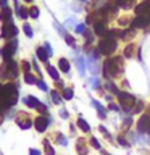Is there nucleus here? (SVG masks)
I'll list each match as a JSON object with an SVG mask.
<instances>
[{"instance_id":"nucleus-1","label":"nucleus","mask_w":150,"mask_h":155,"mask_svg":"<svg viewBox=\"0 0 150 155\" xmlns=\"http://www.w3.org/2000/svg\"><path fill=\"white\" fill-rule=\"evenodd\" d=\"M121 71H123V63H121V58H108L103 65V74L105 78H115L119 76Z\"/></svg>"},{"instance_id":"nucleus-2","label":"nucleus","mask_w":150,"mask_h":155,"mask_svg":"<svg viewBox=\"0 0 150 155\" xmlns=\"http://www.w3.org/2000/svg\"><path fill=\"white\" fill-rule=\"evenodd\" d=\"M99 48H100V53H103V55H110V53H113L115 52V48H116V41L113 37H103L100 41V44H99Z\"/></svg>"},{"instance_id":"nucleus-3","label":"nucleus","mask_w":150,"mask_h":155,"mask_svg":"<svg viewBox=\"0 0 150 155\" xmlns=\"http://www.w3.org/2000/svg\"><path fill=\"white\" fill-rule=\"evenodd\" d=\"M118 97H119V104H121L124 111H131L134 108V105H135V97L134 95L128 94V92H119Z\"/></svg>"},{"instance_id":"nucleus-4","label":"nucleus","mask_w":150,"mask_h":155,"mask_svg":"<svg viewBox=\"0 0 150 155\" xmlns=\"http://www.w3.org/2000/svg\"><path fill=\"white\" fill-rule=\"evenodd\" d=\"M18 74V66H16V63H15L13 60H10V61H5L3 63V66H2V78H16Z\"/></svg>"},{"instance_id":"nucleus-5","label":"nucleus","mask_w":150,"mask_h":155,"mask_svg":"<svg viewBox=\"0 0 150 155\" xmlns=\"http://www.w3.org/2000/svg\"><path fill=\"white\" fill-rule=\"evenodd\" d=\"M50 118H45V115H42V116H39V118L34 121V126H36V129L39 131V133H44V131L47 129V126L48 123H50Z\"/></svg>"},{"instance_id":"nucleus-6","label":"nucleus","mask_w":150,"mask_h":155,"mask_svg":"<svg viewBox=\"0 0 150 155\" xmlns=\"http://www.w3.org/2000/svg\"><path fill=\"white\" fill-rule=\"evenodd\" d=\"M137 129H139V133H145V131L150 129V116L148 115L140 116V120L137 121Z\"/></svg>"},{"instance_id":"nucleus-7","label":"nucleus","mask_w":150,"mask_h":155,"mask_svg":"<svg viewBox=\"0 0 150 155\" xmlns=\"http://www.w3.org/2000/svg\"><path fill=\"white\" fill-rule=\"evenodd\" d=\"M94 32L97 34V36L103 37V36H106V34H108V29H106V26H105L103 21H95V24H94Z\"/></svg>"},{"instance_id":"nucleus-8","label":"nucleus","mask_w":150,"mask_h":155,"mask_svg":"<svg viewBox=\"0 0 150 155\" xmlns=\"http://www.w3.org/2000/svg\"><path fill=\"white\" fill-rule=\"evenodd\" d=\"M147 24H150V21L147 19V16H145V15H139V16L132 21V28H134V29H135V28H145Z\"/></svg>"},{"instance_id":"nucleus-9","label":"nucleus","mask_w":150,"mask_h":155,"mask_svg":"<svg viewBox=\"0 0 150 155\" xmlns=\"http://www.w3.org/2000/svg\"><path fill=\"white\" fill-rule=\"evenodd\" d=\"M134 3H135V0H116V5H118L119 8H123V10L132 8Z\"/></svg>"},{"instance_id":"nucleus-10","label":"nucleus","mask_w":150,"mask_h":155,"mask_svg":"<svg viewBox=\"0 0 150 155\" xmlns=\"http://www.w3.org/2000/svg\"><path fill=\"white\" fill-rule=\"evenodd\" d=\"M0 19H2L3 23H11V10L5 7L2 10V13H0Z\"/></svg>"},{"instance_id":"nucleus-11","label":"nucleus","mask_w":150,"mask_h":155,"mask_svg":"<svg viewBox=\"0 0 150 155\" xmlns=\"http://www.w3.org/2000/svg\"><path fill=\"white\" fill-rule=\"evenodd\" d=\"M24 104H26L29 108H36L37 104H39V100L34 95H28V97H24Z\"/></svg>"},{"instance_id":"nucleus-12","label":"nucleus","mask_w":150,"mask_h":155,"mask_svg":"<svg viewBox=\"0 0 150 155\" xmlns=\"http://www.w3.org/2000/svg\"><path fill=\"white\" fill-rule=\"evenodd\" d=\"M15 5H16V13H18V16H19V18H23V19H26V18L29 16V12H28V10H26V8H23V7H19V5H18V2H16V0H15Z\"/></svg>"},{"instance_id":"nucleus-13","label":"nucleus","mask_w":150,"mask_h":155,"mask_svg":"<svg viewBox=\"0 0 150 155\" xmlns=\"http://www.w3.org/2000/svg\"><path fill=\"white\" fill-rule=\"evenodd\" d=\"M58 66H60V70H61L63 73H70V61H68L66 58H60Z\"/></svg>"},{"instance_id":"nucleus-14","label":"nucleus","mask_w":150,"mask_h":155,"mask_svg":"<svg viewBox=\"0 0 150 155\" xmlns=\"http://www.w3.org/2000/svg\"><path fill=\"white\" fill-rule=\"evenodd\" d=\"M92 105H94L95 108L99 110V116H100V118H106V110L99 104V102H97V100H92Z\"/></svg>"},{"instance_id":"nucleus-15","label":"nucleus","mask_w":150,"mask_h":155,"mask_svg":"<svg viewBox=\"0 0 150 155\" xmlns=\"http://www.w3.org/2000/svg\"><path fill=\"white\" fill-rule=\"evenodd\" d=\"M76 66H77V70H79V74L81 76H84V73H86V63H84V58H77L76 60Z\"/></svg>"},{"instance_id":"nucleus-16","label":"nucleus","mask_w":150,"mask_h":155,"mask_svg":"<svg viewBox=\"0 0 150 155\" xmlns=\"http://www.w3.org/2000/svg\"><path fill=\"white\" fill-rule=\"evenodd\" d=\"M47 71H48V74L52 76V79H55V81H60V74H58L57 68H53L52 65H47Z\"/></svg>"},{"instance_id":"nucleus-17","label":"nucleus","mask_w":150,"mask_h":155,"mask_svg":"<svg viewBox=\"0 0 150 155\" xmlns=\"http://www.w3.org/2000/svg\"><path fill=\"white\" fill-rule=\"evenodd\" d=\"M36 55H37L39 58H41L42 61H47V60H48V53L45 52V48H42V47H37Z\"/></svg>"},{"instance_id":"nucleus-18","label":"nucleus","mask_w":150,"mask_h":155,"mask_svg":"<svg viewBox=\"0 0 150 155\" xmlns=\"http://www.w3.org/2000/svg\"><path fill=\"white\" fill-rule=\"evenodd\" d=\"M73 97H74V91H73L71 87H65V89H63V99H65V100H71Z\"/></svg>"},{"instance_id":"nucleus-19","label":"nucleus","mask_w":150,"mask_h":155,"mask_svg":"<svg viewBox=\"0 0 150 155\" xmlns=\"http://www.w3.org/2000/svg\"><path fill=\"white\" fill-rule=\"evenodd\" d=\"M77 126H79V128L84 131V133H89V131H90V126L87 124V121H86L84 118H79V120H77Z\"/></svg>"},{"instance_id":"nucleus-20","label":"nucleus","mask_w":150,"mask_h":155,"mask_svg":"<svg viewBox=\"0 0 150 155\" xmlns=\"http://www.w3.org/2000/svg\"><path fill=\"white\" fill-rule=\"evenodd\" d=\"M105 87H106V89H108V91L111 92V94H115V95H119V91L116 89V86H115L111 81H106V82H105Z\"/></svg>"},{"instance_id":"nucleus-21","label":"nucleus","mask_w":150,"mask_h":155,"mask_svg":"<svg viewBox=\"0 0 150 155\" xmlns=\"http://www.w3.org/2000/svg\"><path fill=\"white\" fill-rule=\"evenodd\" d=\"M50 97H52V100H53V104H61V95L60 94H58V92L57 91H52L50 92Z\"/></svg>"},{"instance_id":"nucleus-22","label":"nucleus","mask_w":150,"mask_h":155,"mask_svg":"<svg viewBox=\"0 0 150 155\" xmlns=\"http://www.w3.org/2000/svg\"><path fill=\"white\" fill-rule=\"evenodd\" d=\"M77 150H79L81 155H87V150H86V145H84V140L82 139L77 140Z\"/></svg>"},{"instance_id":"nucleus-23","label":"nucleus","mask_w":150,"mask_h":155,"mask_svg":"<svg viewBox=\"0 0 150 155\" xmlns=\"http://www.w3.org/2000/svg\"><path fill=\"white\" fill-rule=\"evenodd\" d=\"M24 81H26L28 84H37V79L32 74H29V73H24Z\"/></svg>"},{"instance_id":"nucleus-24","label":"nucleus","mask_w":150,"mask_h":155,"mask_svg":"<svg viewBox=\"0 0 150 155\" xmlns=\"http://www.w3.org/2000/svg\"><path fill=\"white\" fill-rule=\"evenodd\" d=\"M44 145H45V155H53L55 153V150L52 149V145H50L48 140H44Z\"/></svg>"},{"instance_id":"nucleus-25","label":"nucleus","mask_w":150,"mask_h":155,"mask_svg":"<svg viewBox=\"0 0 150 155\" xmlns=\"http://www.w3.org/2000/svg\"><path fill=\"white\" fill-rule=\"evenodd\" d=\"M29 16L34 18V19H37V18H39V8H37V7L29 8Z\"/></svg>"},{"instance_id":"nucleus-26","label":"nucleus","mask_w":150,"mask_h":155,"mask_svg":"<svg viewBox=\"0 0 150 155\" xmlns=\"http://www.w3.org/2000/svg\"><path fill=\"white\" fill-rule=\"evenodd\" d=\"M23 31H24V34H26L28 37H32V28L29 26L28 23H24V26H23Z\"/></svg>"},{"instance_id":"nucleus-27","label":"nucleus","mask_w":150,"mask_h":155,"mask_svg":"<svg viewBox=\"0 0 150 155\" xmlns=\"http://www.w3.org/2000/svg\"><path fill=\"white\" fill-rule=\"evenodd\" d=\"M132 53H134V47L132 45H128L124 48V57L126 58H131V57H132Z\"/></svg>"},{"instance_id":"nucleus-28","label":"nucleus","mask_w":150,"mask_h":155,"mask_svg":"<svg viewBox=\"0 0 150 155\" xmlns=\"http://www.w3.org/2000/svg\"><path fill=\"white\" fill-rule=\"evenodd\" d=\"M18 124H19V128H21V129H29V128H31V121H29V120L18 121Z\"/></svg>"},{"instance_id":"nucleus-29","label":"nucleus","mask_w":150,"mask_h":155,"mask_svg":"<svg viewBox=\"0 0 150 155\" xmlns=\"http://www.w3.org/2000/svg\"><path fill=\"white\" fill-rule=\"evenodd\" d=\"M36 108L39 110V113H42V115H47V107L44 105V104H41V102L37 104V107H36Z\"/></svg>"},{"instance_id":"nucleus-30","label":"nucleus","mask_w":150,"mask_h":155,"mask_svg":"<svg viewBox=\"0 0 150 155\" xmlns=\"http://www.w3.org/2000/svg\"><path fill=\"white\" fill-rule=\"evenodd\" d=\"M65 41H66V44H68V45H71V47H76V41H74V39H73L71 36H68V34H66V36H65Z\"/></svg>"},{"instance_id":"nucleus-31","label":"nucleus","mask_w":150,"mask_h":155,"mask_svg":"<svg viewBox=\"0 0 150 155\" xmlns=\"http://www.w3.org/2000/svg\"><path fill=\"white\" fill-rule=\"evenodd\" d=\"M57 137H58V142H60L61 145H68V139H66L63 134H58Z\"/></svg>"},{"instance_id":"nucleus-32","label":"nucleus","mask_w":150,"mask_h":155,"mask_svg":"<svg viewBox=\"0 0 150 155\" xmlns=\"http://www.w3.org/2000/svg\"><path fill=\"white\" fill-rule=\"evenodd\" d=\"M37 86H39V89H41V91H44V92H45V91L48 89V87H47V84H45V82H44L42 79H39V81H37Z\"/></svg>"},{"instance_id":"nucleus-33","label":"nucleus","mask_w":150,"mask_h":155,"mask_svg":"<svg viewBox=\"0 0 150 155\" xmlns=\"http://www.w3.org/2000/svg\"><path fill=\"white\" fill-rule=\"evenodd\" d=\"M90 84H92V87H94V89H99V86H100V81L97 79V78H92V79H90Z\"/></svg>"},{"instance_id":"nucleus-34","label":"nucleus","mask_w":150,"mask_h":155,"mask_svg":"<svg viewBox=\"0 0 150 155\" xmlns=\"http://www.w3.org/2000/svg\"><path fill=\"white\" fill-rule=\"evenodd\" d=\"M44 48H45V52L48 53V57H50L52 53H53V50H52V47H50V44H48V42H45V44H44Z\"/></svg>"},{"instance_id":"nucleus-35","label":"nucleus","mask_w":150,"mask_h":155,"mask_svg":"<svg viewBox=\"0 0 150 155\" xmlns=\"http://www.w3.org/2000/svg\"><path fill=\"white\" fill-rule=\"evenodd\" d=\"M55 28H57V31H58V32H60V34H61V36H63V37H65V36H66V32H65V29H63V28H61V26H60V24H58V23H55Z\"/></svg>"},{"instance_id":"nucleus-36","label":"nucleus","mask_w":150,"mask_h":155,"mask_svg":"<svg viewBox=\"0 0 150 155\" xmlns=\"http://www.w3.org/2000/svg\"><path fill=\"white\" fill-rule=\"evenodd\" d=\"M90 144L94 145L95 149H100V142H99V140H97L95 137H92V139H90Z\"/></svg>"},{"instance_id":"nucleus-37","label":"nucleus","mask_w":150,"mask_h":155,"mask_svg":"<svg viewBox=\"0 0 150 155\" xmlns=\"http://www.w3.org/2000/svg\"><path fill=\"white\" fill-rule=\"evenodd\" d=\"M92 41H94V37H92V32H86V42L90 44Z\"/></svg>"},{"instance_id":"nucleus-38","label":"nucleus","mask_w":150,"mask_h":155,"mask_svg":"<svg viewBox=\"0 0 150 155\" xmlns=\"http://www.w3.org/2000/svg\"><path fill=\"white\" fill-rule=\"evenodd\" d=\"M29 68H31V65H29L28 61H23V70H24V73H28Z\"/></svg>"},{"instance_id":"nucleus-39","label":"nucleus","mask_w":150,"mask_h":155,"mask_svg":"<svg viewBox=\"0 0 150 155\" xmlns=\"http://www.w3.org/2000/svg\"><path fill=\"white\" fill-rule=\"evenodd\" d=\"M76 31L77 32H84L86 31V26H84V24H79V26H76Z\"/></svg>"},{"instance_id":"nucleus-40","label":"nucleus","mask_w":150,"mask_h":155,"mask_svg":"<svg viewBox=\"0 0 150 155\" xmlns=\"http://www.w3.org/2000/svg\"><path fill=\"white\" fill-rule=\"evenodd\" d=\"M118 142H119L121 145H124V147H128V145H129V144H128V142H126V140H124V137H123V136H121V137L118 139Z\"/></svg>"},{"instance_id":"nucleus-41","label":"nucleus","mask_w":150,"mask_h":155,"mask_svg":"<svg viewBox=\"0 0 150 155\" xmlns=\"http://www.w3.org/2000/svg\"><path fill=\"white\" fill-rule=\"evenodd\" d=\"M60 116H61V118H68V111H66L65 108H63V110L60 111Z\"/></svg>"},{"instance_id":"nucleus-42","label":"nucleus","mask_w":150,"mask_h":155,"mask_svg":"<svg viewBox=\"0 0 150 155\" xmlns=\"http://www.w3.org/2000/svg\"><path fill=\"white\" fill-rule=\"evenodd\" d=\"M29 155H41V152L36 150V149H31V150H29Z\"/></svg>"},{"instance_id":"nucleus-43","label":"nucleus","mask_w":150,"mask_h":155,"mask_svg":"<svg viewBox=\"0 0 150 155\" xmlns=\"http://www.w3.org/2000/svg\"><path fill=\"white\" fill-rule=\"evenodd\" d=\"M73 24H74V19H73V18L66 19V26H73Z\"/></svg>"},{"instance_id":"nucleus-44","label":"nucleus","mask_w":150,"mask_h":155,"mask_svg":"<svg viewBox=\"0 0 150 155\" xmlns=\"http://www.w3.org/2000/svg\"><path fill=\"white\" fill-rule=\"evenodd\" d=\"M142 107H144V104H142V102H139V105H137V108H135L134 111H140V110H142Z\"/></svg>"},{"instance_id":"nucleus-45","label":"nucleus","mask_w":150,"mask_h":155,"mask_svg":"<svg viewBox=\"0 0 150 155\" xmlns=\"http://www.w3.org/2000/svg\"><path fill=\"white\" fill-rule=\"evenodd\" d=\"M100 131H102V133H103L105 136H110V134H108V131H106V129L103 128V126H100Z\"/></svg>"},{"instance_id":"nucleus-46","label":"nucleus","mask_w":150,"mask_h":155,"mask_svg":"<svg viewBox=\"0 0 150 155\" xmlns=\"http://www.w3.org/2000/svg\"><path fill=\"white\" fill-rule=\"evenodd\" d=\"M110 108H111V110H115V111H118V110H119V108H118V107H116L115 104H110Z\"/></svg>"},{"instance_id":"nucleus-47","label":"nucleus","mask_w":150,"mask_h":155,"mask_svg":"<svg viewBox=\"0 0 150 155\" xmlns=\"http://www.w3.org/2000/svg\"><path fill=\"white\" fill-rule=\"evenodd\" d=\"M24 2H28V3H29V2H32V0H24Z\"/></svg>"},{"instance_id":"nucleus-48","label":"nucleus","mask_w":150,"mask_h":155,"mask_svg":"<svg viewBox=\"0 0 150 155\" xmlns=\"http://www.w3.org/2000/svg\"><path fill=\"white\" fill-rule=\"evenodd\" d=\"M148 131H150V129H148Z\"/></svg>"}]
</instances>
